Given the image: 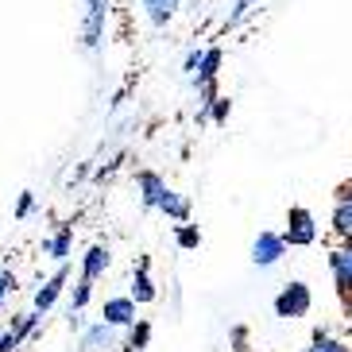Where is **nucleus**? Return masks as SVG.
<instances>
[{
  "instance_id": "1",
  "label": "nucleus",
  "mask_w": 352,
  "mask_h": 352,
  "mask_svg": "<svg viewBox=\"0 0 352 352\" xmlns=\"http://www.w3.org/2000/svg\"><path fill=\"white\" fill-rule=\"evenodd\" d=\"M275 318H283V321H290V318H306L310 314V306H314V290H310V283H302V279H290L287 287L275 294Z\"/></svg>"
},
{
  "instance_id": "17",
  "label": "nucleus",
  "mask_w": 352,
  "mask_h": 352,
  "mask_svg": "<svg viewBox=\"0 0 352 352\" xmlns=\"http://www.w3.org/2000/svg\"><path fill=\"white\" fill-rule=\"evenodd\" d=\"M147 344H151V321L135 318L132 325H128V341H124V352H144Z\"/></svg>"
},
{
  "instance_id": "28",
  "label": "nucleus",
  "mask_w": 352,
  "mask_h": 352,
  "mask_svg": "<svg viewBox=\"0 0 352 352\" xmlns=\"http://www.w3.org/2000/svg\"><path fill=\"white\" fill-rule=\"evenodd\" d=\"M197 63H201V51H197V47H194V51H186V58H182V70H186V74H190V78H194V70H197Z\"/></svg>"
},
{
  "instance_id": "11",
  "label": "nucleus",
  "mask_w": 352,
  "mask_h": 352,
  "mask_svg": "<svg viewBox=\"0 0 352 352\" xmlns=\"http://www.w3.org/2000/svg\"><path fill=\"white\" fill-rule=\"evenodd\" d=\"M135 190H140L144 209H159V201H163V194H166V178L155 175V170H140V175H135Z\"/></svg>"
},
{
  "instance_id": "8",
  "label": "nucleus",
  "mask_w": 352,
  "mask_h": 352,
  "mask_svg": "<svg viewBox=\"0 0 352 352\" xmlns=\"http://www.w3.org/2000/svg\"><path fill=\"white\" fill-rule=\"evenodd\" d=\"M66 283H70V267H66V259H63V263H58V271H54L51 279L35 290V302H32V306H35L39 314H51V306L58 302V294H63Z\"/></svg>"
},
{
  "instance_id": "20",
  "label": "nucleus",
  "mask_w": 352,
  "mask_h": 352,
  "mask_svg": "<svg viewBox=\"0 0 352 352\" xmlns=\"http://www.w3.org/2000/svg\"><path fill=\"white\" fill-rule=\"evenodd\" d=\"M89 302H94V279H78L74 283V290H70V310H85V306H89Z\"/></svg>"
},
{
  "instance_id": "27",
  "label": "nucleus",
  "mask_w": 352,
  "mask_h": 352,
  "mask_svg": "<svg viewBox=\"0 0 352 352\" xmlns=\"http://www.w3.org/2000/svg\"><path fill=\"white\" fill-rule=\"evenodd\" d=\"M12 290H16V275H12V271H0V302L8 298Z\"/></svg>"
},
{
  "instance_id": "7",
  "label": "nucleus",
  "mask_w": 352,
  "mask_h": 352,
  "mask_svg": "<svg viewBox=\"0 0 352 352\" xmlns=\"http://www.w3.org/2000/svg\"><path fill=\"white\" fill-rule=\"evenodd\" d=\"M135 306H140V302H135L132 294H116V298H104L101 321H109V325H116V329H128V325L135 321Z\"/></svg>"
},
{
  "instance_id": "25",
  "label": "nucleus",
  "mask_w": 352,
  "mask_h": 352,
  "mask_svg": "<svg viewBox=\"0 0 352 352\" xmlns=\"http://www.w3.org/2000/svg\"><path fill=\"white\" fill-rule=\"evenodd\" d=\"M120 163H124V155H113V159H109L104 166H97V170H94V178H97V182H109V178H113L116 170H120Z\"/></svg>"
},
{
  "instance_id": "22",
  "label": "nucleus",
  "mask_w": 352,
  "mask_h": 352,
  "mask_svg": "<svg viewBox=\"0 0 352 352\" xmlns=\"http://www.w3.org/2000/svg\"><path fill=\"white\" fill-rule=\"evenodd\" d=\"M228 116H232V101H228V97L221 94L217 101L209 104V120H213V124L221 128V124H228Z\"/></svg>"
},
{
  "instance_id": "30",
  "label": "nucleus",
  "mask_w": 352,
  "mask_h": 352,
  "mask_svg": "<svg viewBox=\"0 0 352 352\" xmlns=\"http://www.w3.org/2000/svg\"><path fill=\"white\" fill-rule=\"evenodd\" d=\"M0 314H4V302H0Z\"/></svg>"
},
{
  "instance_id": "2",
  "label": "nucleus",
  "mask_w": 352,
  "mask_h": 352,
  "mask_svg": "<svg viewBox=\"0 0 352 352\" xmlns=\"http://www.w3.org/2000/svg\"><path fill=\"white\" fill-rule=\"evenodd\" d=\"M283 240L290 248H310L318 240V217H314L306 206H290L287 209V228H283Z\"/></svg>"
},
{
  "instance_id": "16",
  "label": "nucleus",
  "mask_w": 352,
  "mask_h": 352,
  "mask_svg": "<svg viewBox=\"0 0 352 352\" xmlns=\"http://www.w3.org/2000/svg\"><path fill=\"white\" fill-rule=\"evenodd\" d=\"M159 213H163V217H170L175 225H178V221H190V197L166 186L163 201H159Z\"/></svg>"
},
{
  "instance_id": "31",
  "label": "nucleus",
  "mask_w": 352,
  "mask_h": 352,
  "mask_svg": "<svg viewBox=\"0 0 352 352\" xmlns=\"http://www.w3.org/2000/svg\"><path fill=\"white\" fill-rule=\"evenodd\" d=\"M349 182H352V178H349Z\"/></svg>"
},
{
  "instance_id": "12",
  "label": "nucleus",
  "mask_w": 352,
  "mask_h": 352,
  "mask_svg": "<svg viewBox=\"0 0 352 352\" xmlns=\"http://www.w3.org/2000/svg\"><path fill=\"white\" fill-rule=\"evenodd\" d=\"M113 267V252H109V244H94V248L82 256V275L85 279H104V271Z\"/></svg>"
},
{
  "instance_id": "18",
  "label": "nucleus",
  "mask_w": 352,
  "mask_h": 352,
  "mask_svg": "<svg viewBox=\"0 0 352 352\" xmlns=\"http://www.w3.org/2000/svg\"><path fill=\"white\" fill-rule=\"evenodd\" d=\"M175 244L182 252H197V248H201V228L190 225V221H178V225H175Z\"/></svg>"
},
{
  "instance_id": "5",
  "label": "nucleus",
  "mask_w": 352,
  "mask_h": 352,
  "mask_svg": "<svg viewBox=\"0 0 352 352\" xmlns=\"http://www.w3.org/2000/svg\"><path fill=\"white\" fill-rule=\"evenodd\" d=\"M287 240H283V232H259L256 240H252V263L256 267H275L283 256H287Z\"/></svg>"
},
{
  "instance_id": "15",
  "label": "nucleus",
  "mask_w": 352,
  "mask_h": 352,
  "mask_svg": "<svg viewBox=\"0 0 352 352\" xmlns=\"http://www.w3.org/2000/svg\"><path fill=\"white\" fill-rule=\"evenodd\" d=\"M221 66H225V51H221V47H206V51H201V63H197V70H194V85L197 82H217Z\"/></svg>"
},
{
  "instance_id": "13",
  "label": "nucleus",
  "mask_w": 352,
  "mask_h": 352,
  "mask_svg": "<svg viewBox=\"0 0 352 352\" xmlns=\"http://www.w3.org/2000/svg\"><path fill=\"white\" fill-rule=\"evenodd\" d=\"M140 306H147V302H155L159 298V290H155V279H151V267L147 263H135L132 271V290H128Z\"/></svg>"
},
{
  "instance_id": "23",
  "label": "nucleus",
  "mask_w": 352,
  "mask_h": 352,
  "mask_svg": "<svg viewBox=\"0 0 352 352\" xmlns=\"http://www.w3.org/2000/svg\"><path fill=\"white\" fill-rule=\"evenodd\" d=\"M35 209H39L35 194H32V190H23V194H20V201H16V221H28V217L35 213Z\"/></svg>"
},
{
  "instance_id": "14",
  "label": "nucleus",
  "mask_w": 352,
  "mask_h": 352,
  "mask_svg": "<svg viewBox=\"0 0 352 352\" xmlns=\"http://www.w3.org/2000/svg\"><path fill=\"white\" fill-rule=\"evenodd\" d=\"M140 8H144V16L151 20V28H166V23L178 16L182 0H140Z\"/></svg>"
},
{
  "instance_id": "21",
  "label": "nucleus",
  "mask_w": 352,
  "mask_h": 352,
  "mask_svg": "<svg viewBox=\"0 0 352 352\" xmlns=\"http://www.w3.org/2000/svg\"><path fill=\"white\" fill-rule=\"evenodd\" d=\"M256 4H259V0H236V4H232V12H228V20H225V32H236L240 23L252 16V8H256Z\"/></svg>"
},
{
  "instance_id": "9",
  "label": "nucleus",
  "mask_w": 352,
  "mask_h": 352,
  "mask_svg": "<svg viewBox=\"0 0 352 352\" xmlns=\"http://www.w3.org/2000/svg\"><path fill=\"white\" fill-rule=\"evenodd\" d=\"M74 221L78 217H70L66 225H58V232H51V236L43 240V256L47 259H54V263L70 259V252H74Z\"/></svg>"
},
{
  "instance_id": "4",
  "label": "nucleus",
  "mask_w": 352,
  "mask_h": 352,
  "mask_svg": "<svg viewBox=\"0 0 352 352\" xmlns=\"http://www.w3.org/2000/svg\"><path fill=\"white\" fill-rule=\"evenodd\" d=\"M329 275L337 283V294L344 298V306H352V240H344L341 248L329 252Z\"/></svg>"
},
{
  "instance_id": "19",
  "label": "nucleus",
  "mask_w": 352,
  "mask_h": 352,
  "mask_svg": "<svg viewBox=\"0 0 352 352\" xmlns=\"http://www.w3.org/2000/svg\"><path fill=\"white\" fill-rule=\"evenodd\" d=\"M306 352H352L344 341H337L333 333H325V329H314V337H310V344H306Z\"/></svg>"
},
{
  "instance_id": "24",
  "label": "nucleus",
  "mask_w": 352,
  "mask_h": 352,
  "mask_svg": "<svg viewBox=\"0 0 352 352\" xmlns=\"http://www.w3.org/2000/svg\"><path fill=\"white\" fill-rule=\"evenodd\" d=\"M228 349L232 352H252L248 349V329H244V325H232V329H228Z\"/></svg>"
},
{
  "instance_id": "26",
  "label": "nucleus",
  "mask_w": 352,
  "mask_h": 352,
  "mask_svg": "<svg viewBox=\"0 0 352 352\" xmlns=\"http://www.w3.org/2000/svg\"><path fill=\"white\" fill-rule=\"evenodd\" d=\"M20 337H16V329H12V325H8V329H0V352H20Z\"/></svg>"
},
{
  "instance_id": "6",
  "label": "nucleus",
  "mask_w": 352,
  "mask_h": 352,
  "mask_svg": "<svg viewBox=\"0 0 352 352\" xmlns=\"http://www.w3.org/2000/svg\"><path fill=\"white\" fill-rule=\"evenodd\" d=\"M78 349L82 352H109V349H116V325H109V321L85 325V329L78 333Z\"/></svg>"
},
{
  "instance_id": "3",
  "label": "nucleus",
  "mask_w": 352,
  "mask_h": 352,
  "mask_svg": "<svg viewBox=\"0 0 352 352\" xmlns=\"http://www.w3.org/2000/svg\"><path fill=\"white\" fill-rule=\"evenodd\" d=\"M109 12H113V0H85V16H82V47L85 51H101Z\"/></svg>"
},
{
  "instance_id": "29",
  "label": "nucleus",
  "mask_w": 352,
  "mask_h": 352,
  "mask_svg": "<svg viewBox=\"0 0 352 352\" xmlns=\"http://www.w3.org/2000/svg\"><path fill=\"white\" fill-rule=\"evenodd\" d=\"M89 175H94V166H89V163H82L78 170H74V182H82V178H89Z\"/></svg>"
},
{
  "instance_id": "10",
  "label": "nucleus",
  "mask_w": 352,
  "mask_h": 352,
  "mask_svg": "<svg viewBox=\"0 0 352 352\" xmlns=\"http://www.w3.org/2000/svg\"><path fill=\"white\" fill-rule=\"evenodd\" d=\"M333 232L341 240H352V182H344L337 190V201H333Z\"/></svg>"
}]
</instances>
